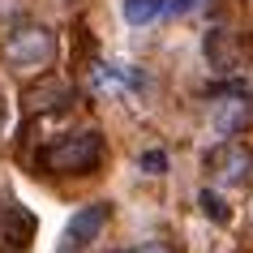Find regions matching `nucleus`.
<instances>
[{
	"label": "nucleus",
	"mask_w": 253,
	"mask_h": 253,
	"mask_svg": "<svg viewBox=\"0 0 253 253\" xmlns=\"http://www.w3.org/2000/svg\"><path fill=\"white\" fill-rule=\"evenodd\" d=\"M198 206H202L206 219H214V223H227V219H232V211L223 206V198H219L214 189H202V193H198Z\"/></svg>",
	"instance_id": "9d476101"
},
{
	"label": "nucleus",
	"mask_w": 253,
	"mask_h": 253,
	"mask_svg": "<svg viewBox=\"0 0 253 253\" xmlns=\"http://www.w3.org/2000/svg\"><path fill=\"white\" fill-rule=\"evenodd\" d=\"M206 172L232 189H245V185H253V150L245 142H219L206 155Z\"/></svg>",
	"instance_id": "7ed1b4c3"
},
{
	"label": "nucleus",
	"mask_w": 253,
	"mask_h": 253,
	"mask_svg": "<svg viewBox=\"0 0 253 253\" xmlns=\"http://www.w3.org/2000/svg\"><path fill=\"white\" fill-rule=\"evenodd\" d=\"M163 13V0H125V22L129 26H146Z\"/></svg>",
	"instance_id": "1a4fd4ad"
},
{
	"label": "nucleus",
	"mask_w": 253,
	"mask_h": 253,
	"mask_svg": "<svg viewBox=\"0 0 253 253\" xmlns=\"http://www.w3.org/2000/svg\"><path fill=\"white\" fill-rule=\"evenodd\" d=\"M69 103V86L56 78H43L39 86L26 90V112H56V107Z\"/></svg>",
	"instance_id": "0eeeda50"
},
{
	"label": "nucleus",
	"mask_w": 253,
	"mask_h": 253,
	"mask_svg": "<svg viewBox=\"0 0 253 253\" xmlns=\"http://www.w3.org/2000/svg\"><path fill=\"white\" fill-rule=\"evenodd\" d=\"M133 253H172V249H168V245H163V240H146V245H137Z\"/></svg>",
	"instance_id": "ddd939ff"
},
{
	"label": "nucleus",
	"mask_w": 253,
	"mask_h": 253,
	"mask_svg": "<svg viewBox=\"0 0 253 253\" xmlns=\"http://www.w3.org/2000/svg\"><path fill=\"white\" fill-rule=\"evenodd\" d=\"M103 163V133L99 129H78V133H65L47 155H43V168L56 176H82L94 172Z\"/></svg>",
	"instance_id": "f257e3e1"
},
{
	"label": "nucleus",
	"mask_w": 253,
	"mask_h": 253,
	"mask_svg": "<svg viewBox=\"0 0 253 253\" xmlns=\"http://www.w3.org/2000/svg\"><path fill=\"white\" fill-rule=\"evenodd\" d=\"M35 214L17 202H0V253H30L35 240Z\"/></svg>",
	"instance_id": "423d86ee"
},
{
	"label": "nucleus",
	"mask_w": 253,
	"mask_h": 253,
	"mask_svg": "<svg viewBox=\"0 0 253 253\" xmlns=\"http://www.w3.org/2000/svg\"><path fill=\"white\" fill-rule=\"evenodd\" d=\"M137 163H142V172H150V176H163V172H168V155H163V150H146Z\"/></svg>",
	"instance_id": "9b49d317"
},
{
	"label": "nucleus",
	"mask_w": 253,
	"mask_h": 253,
	"mask_svg": "<svg viewBox=\"0 0 253 253\" xmlns=\"http://www.w3.org/2000/svg\"><path fill=\"white\" fill-rule=\"evenodd\" d=\"M202 47H206V60L214 73H240L253 60V39L236 35V30H211Z\"/></svg>",
	"instance_id": "20e7f679"
},
{
	"label": "nucleus",
	"mask_w": 253,
	"mask_h": 253,
	"mask_svg": "<svg viewBox=\"0 0 253 253\" xmlns=\"http://www.w3.org/2000/svg\"><path fill=\"white\" fill-rule=\"evenodd\" d=\"M163 9H168L172 17H185V13H193V9H198V0H163Z\"/></svg>",
	"instance_id": "f8f14e48"
},
{
	"label": "nucleus",
	"mask_w": 253,
	"mask_h": 253,
	"mask_svg": "<svg viewBox=\"0 0 253 253\" xmlns=\"http://www.w3.org/2000/svg\"><path fill=\"white\" fill-rule=\"evenodd\" d=\"M107 214H112V206H107V202H90V206H82V211L65 223L60 253H82L90 240H99V232H103V223H107Z\"/></svg>",
	"instance_id": "39448f33"
},
{
	"label": "nucleus",
	"mask_w": 253,
	"mask_h": 253,
	"mask_svg": "<svg viewBox=\"0 0 253 253\" xmlns=\"http://www.w3.org/2000/svg\"><path fill=\"white\" fill-rule=\"evenodd\" d=\"M56 56V35L43 26H17L4 39V65L9 69H47Z\"/></svg>",
	"instance_id": "f03ea898"
},
{
	"label": "nucleus",
	"mask_w": 253,
	"mask_h": 253,
	"mask_svg": "<svg viewBox=\"0 0 253 253\" xmlns=\"http://www.w3.org/2000/svg\"><path fill=\"white\" fill-rule=\"evenodd\" d=\"M245 120H249V103L245 99H227V103L214 107V129L219 133H236V129H245Z\"/></svg>",
	"instance_id": "6e6552de"
}]
</instances>
